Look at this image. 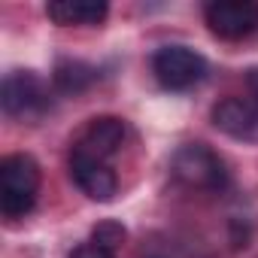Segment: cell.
<instances>
[{"instance_id": "cell-4", "label": "cell", "mask_w": 258, "mask_h": 258, "mask_svg": "<svg viewBox=\"0 0 258 258\" xmlns=\"http://www.w3.org/2000/svg\"><path fill=\"white\" fill-rule=\"evenodd\" d=\"M152 73L167 91H188L207 76V61L188 46H161L152 55Z\"/></svg>"}, {"instance_id": "cell-13", "label": "cell", "mask_w": 258, "mask_h": 258, "mask_svg": "<svg viewBox=\"0 0 258 258\" xmlns=\"http://www.w3.org/2000/svg\"><path fill=\"white\" fill-rule=\"evenodd\" d=\"M246 85H249V97L258 103V67H252V70L246 73Z\"/></svg>"}, {"instance_id": "cell-6", "label": "cell", "mask_w": 258, "mask_h": 258, "mask_svg": "<svg viewBox=\"0 0 258 258\" xmlns=\"http://www.w3.org/2000/svg\"><path fill=\"white\" fill-rule=\"evenodd\" d=\"M124 134H127V127H124L121 118H115V115H97V118H91L82 127V134L73 143V152L97 158V161H106V158H112L121 149Z\"/></svg>"}, {"instance_id": "cell-2", "label": "cell", "mask_w": 258, "mask_h": 258, "mask_svg": "<svg viewBox=\"0 0 258 258\" xmlns=\"http://www.w3.org/2000/svg\"><path fill=\"white\" fill-rule=\"evenodd\" d=\"M0 106L16 121H40L52 109L49 82L34 70H13L0 85Z\"/></svg>"}, {"instance_id": "cell-5", "label": "cell", "mask_w": 258, "mask_h": 258, "mask_svg": "<svg viewBox=\"0 0 258 258\" xmlns=\"http://www.w3.org/2000/svg\"><path fill=\"white\" fill-rule=\"evenodd\" d=\"M207 28L222 40H246L258 31L255 0H213L204 7Z\"/></svg>"}, {"instance_id": "cell-8", "label": "cell", "mask_w": 258, "mask_h": 258, "mask_svg": "<svg viewBox=\"0 0 258 258\" xmlns=\"http://www.w3.org/2000/svg\"><path fill=\"white\" fill-rule=\"evenodd\" d=\"M70 176L79 185V191L97 204H109L118 191V179L109 170V164L88 158V155H79V152H70Z\"/></svg>"}, {"instance_id": "cell-1", "label": "cell", "mask_w": 258, "mask_h": 258, "mask_svg": "<svg viewBox=\"0 0 258 258\" xmlns=\"http://www.w3.org/2000/svg\"><path fill=\"white\" fill-rule=\"evenodd\" d=\"M40 164L28 152H16L0 161V213L7 219H22L34 210L40 195Z\"/></svg>"}, {"instance_id": "cell-7", "label": "cell", "mask_w": 258, "mask_h": 258, "mask_svg": "<svg viewBox=\"0 0 258 258\" xmlns=\"http://www.w3.org/2000/svg\"><path fill=\"white\" fill-rule=\"evenodd\" d=\"M213 124L234 140L258 143V103L252 97H225L213 106Z\"/></svg>"}, {"instance_id": "cell-12", "label": "cell", "mask_w": 258, "mask_h": 258, "mask_svg": "<svg viewBox=\"0 0 258 258\" xmlns=\"http://www.w3.org/2000/svg\"><path fill=\"white\" fill-rule=\"evenodd\" d=\"M70 258H115V252H109V249H103V246H97V243H82V246H76L73 252H70Z\"/></svg>"}, {"instance_id": "cell-10", "label": "cell", "mask_w": 258, "mask_h": 258, "mask_svg": "<svg viewBox=\"0 0 258 258\" xmlns=\"http://www.w3.org/2000/svg\"><path fill=\"white\" fill-rule=\"evenodd\" d=\"M94 79H97V70L76 58H61L52 70V82L61 94H82L85 88L94 85Z\"/></svg>"}, {"instance_id": "cell-11", "label": "cell", "mask_w": 258, "mask_h": 258, "mask_svg": "<svg viewBox=\"0 0 258 258\" xmlns=\"http://www.w3.org/2000/svg\"><path fill=\"white\" fill-rule=\"evenodd\" d=\"M124 237H127L124 225H121V222H112V219L97 222V228L91 231V243H97V246H103V249H109V252H115V249L124 243Z\"/></svg>"}, {"instance_id": "cell-9", "label": "cell", "mask_w": 258, "mask_h": 258, "mask_svg": "<svg viewBox=\"0 0 258 258\" xmlns=\"http://www.w3.org/2000/svg\"><path fill=\"white\" fill-rule=\"evenodd\" d=\"M109 7L103 0H52L46 4V16L61 28H91L106 19Z\"/></svg>"}, {"instance_id": "cell-3", "label": "cell", "mask_w": 258, "mask_h": 258, "mask_svg": "<svg viewBox=\"0 0 258 258\" xmlns=\"http://www.w3.org/2000/svg\"><path fill=\"white\" fill-rule=\"evenodd\" d=\"M170 173L179 185L191 191H222L228 185L225 161L204 143H185L170 158Z\"/></svg>"}]
</instances>
